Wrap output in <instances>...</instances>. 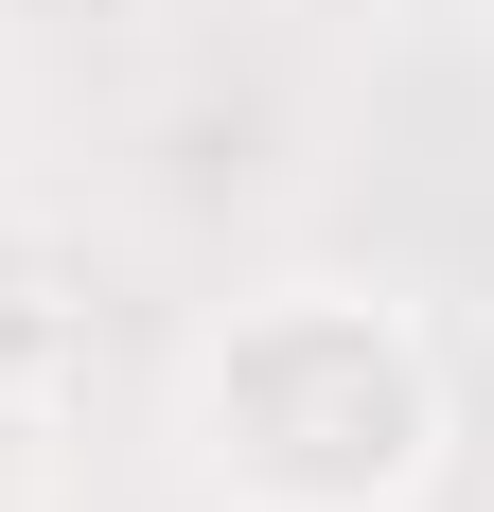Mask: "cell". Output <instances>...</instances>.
Segmentation results:
<instances>
[{
	"instance_id": "1",
	"label": "cell",
	"mask_w": 494,
	"mask_h": 512,
	"mask_svg": "<svg viewBox=\"0 0 494 512\" xmlns=\"http://www.w3.org/2000/svg\"><path fill=\"white\" fill-rule=\"evenodd\" d=\"M177 460L212 512H406L459 460L442 336L389 283H265L177 354Z\"/></svg>"
}]
</instances>
